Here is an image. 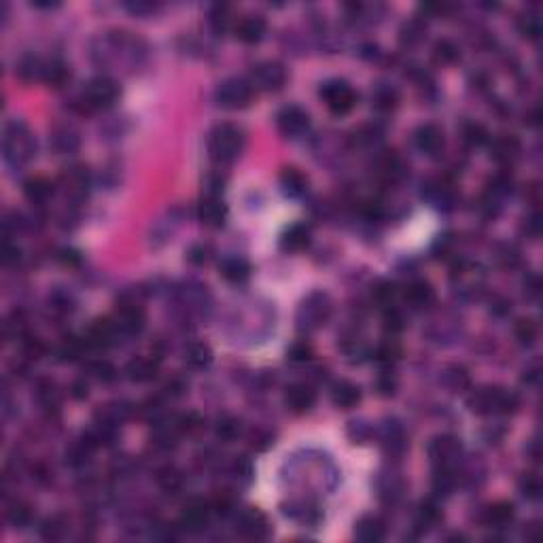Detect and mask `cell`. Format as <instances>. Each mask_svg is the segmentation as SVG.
Returning <instances> with one entry per match:
<instances>
[{"instance_id":"cell-1","label":"cell","mask_w":543,"mask_h":543,"mask_svg":"<svg viewBox=\"0 0 543 543\" xmlns=\"http://www.w3.org/2000/svg\"><path fill=\"white\" fill-rule=\"evenodd\" d=\"M244 151V132L234 124H219L208 136V153L216 164H232Z\"/></svg>"},{"instance_id":"cell-2","label":"cell","mask_w":543,"mask_h":543,"mask_svg":"<svg viewBox=\"0 0 543 543\" xmlns=\"http://www.w3.org/2000/svg\"><path fill=\"white\" fill-rule=\"evenodd\" d=\"M467 405L471 412L482 416L492 414H513L520 407V399L516 393L499 388V386H482L473 391L467 399Z\"/></svg>"},{"instance_id":"cell-3","label":"cell","mask_w":543,"mask_h":543,"mask_svg":"<svg viewBox=\"0 0 543 543\" xmlns=\"http://www.w3.org/2000/svg\"><path fill=\"white\" fill-rule=\"evenodd\" d=\"M5 159L11 166H24L28 164L37 153V140L30 132V128L24 122H11L5 130L3 140Z\"/></svg>"},{"instance_id":"cell-4","label":"cell","mask_w":543,"mask_h":543,"mask_svg":"<svg viewBox=\"0 0 543 543\" xmlns=\"http://www.w3.org/2000/svg\"><path fill=\"white\" fill-rule=\"evenodd\" d=\"M332 316V299L327 293H310L297 308L295 314V322H297V329L301 334H312L316 329H320L325 322L329 320Z\"/></svg>"},{"instance_id":"cell-5","label":"cell","mask_w":543,"mask_h":543,"mask_svg":"<svg viewBox=\"0 0 543 543\" xmlns=\"http://www.w3.org/2000/svg\"><path fill=\"white\" fill-rule=\"evenodd\" d=\"M255 98V89L249 83V79H225L216 85L214 89V100L221 108H228V111H240V108H247Z\"/></svg>"},{"instance_id":"cell-6","label":"cell","mask_w":543,"mask_h":543,"mask_svg":"<svg viewBox=\"0 0 543 543\" xmlns=\"http://www.w3.org/2000/svg\"><path fill=\"white\" fill-rule=\"evenodd\" d=\"M119 93L122 89L113 79L96 77L83 89V106L89 111H104V108H111L119 100Z\"/></svg>"},{"instance_id":"cell-7","label":"cell","mask_w":543,"mask_h":543,"mask_svg":"<svg viewBox=\"0 0 543 543\" xmlns=\"http://www.w3.org/2000/svg\"><path fill=\"white\" fill-rule=\"evenodd\" d=\"M320 98H322L325 106L338 117L348 115L357 106V91L346 81H340V79H332L327 83H322Z\"/></svg>"},{"instance_id":"cell-8","label":"cell","mask_w":543,"mask_h":543,"mask_svg":"<svg viewBox=\"0 0 543 543\" xmlns=\"http://www.w3.org/2000/svg\"><path fill=\"white\" fill-rule=\"evenodd\" d=\"M461 444L457 438L452 436H440L436 438L431 444H428V457H431V463L444 471H454L459 459H461Z\"/></svg>"},{"instance_id":"cell-9","label":"cell","mask_w":543,"mask_h":543,"mask_svg":"<svg viewBox=\"0 0 543 543\" xmlns=\"http://www.w3.org/2000/svg\"><path fill=\"white\" fill-rule=\"evenodd\" d=\"M249 83L259 91H278L287 83V68L280 62H261L251 70Z\"/></svg>"},{"instance_id":"cell-10","label":"cell","mask_w":543,"mask_h":543,"mask_svg":"<svg viewBox=\"0 0 543 543\" xmlns=\"http://www.w3.org/2000/svg\"><path fill=\"white\" fill-rule=\"evenodd\" d=\"M197 221L204 228L210 230H219L225 225L228 219V206L223 204V199L219 195H204L197 204Z\"/></svg>"},{"instance_id":"cell-11","label":"cell","mask_w":543,"mask_h":543,"mask_svg":"<svg viewBox=\"0 0 543 543\" xmlns=\"http://www.w3.org/2000/svg\"><path fill=\"white\" fill-rule=\"evenodd\" d=\"M276 126H278L280 134H284L287 138H299L308 132L310 117L299 106H284L276 115Z\"/></svg>"},{"instance_id":"cell-12","label":"cell","mask_w":543,"mask_h":543,"mask_svg":"<svg viewBox=\"0 0 543 543\" xmlns=\"http://www.w3.org/2000/svg\"><path fill=\"white\" fill-rule=\"evenodd\" d=\"M210 503H204L199 499H191L185 507H183V513H181V528L191 532V535H197V532H204L206 526H208V518H210Z\"/></svg>"},{"instance_id":"cell-13","label":"cell","mask_w":543,"mask_h":543,"mask_svg":"<svg viewBox=\"0 0 543 543\" xmlns=\"http://www.w3.org/2000/svg\"><path fill=\"white\" fill-rule=\"evenodd\" d=\"M113 322L122 336H136L145 327V312L138 303L130 301V303H124L117 308Z\"/></svg>"},{"instance_id":"cell-14","label":"cell","mask_w":543,"mask_h":543,"mask_svg":"<svg viewBox=\"0 0 543 543\" xmlns=\"http://www.w3.org/2000/svg\"><path fill=\"white\" fill-rule=\"evenodd\" d=\"M414 145L420 153L424 155H440L444 151V145H446V138H444V132L440 126L436 124H424L420 126L416 132H414Z\"/></svg>"},{"instance_id":"cell-15","label":"cell","mask_w":543,"mask_h":543,"mask_svg":"<svg viewBox=\"0 0 543 543\" xmlns=\"http://www.w3.org/2000/svg\"><path fill=\"white\" fill-rule=\"evenodd\" d=\"M238 530L242 537L247 539H255V541H261V539H268L270 537V522L268 518L259 511V509H247L238 516Z\"/></svg>"},{"instance_id":"cell-16","label":"cell","mask_w":543,"mask_h":543,"mask_svg":"<svg viewBox=\"0 0 543 543\" xmlns=\"http://www.w3.org/2000/svg\"><path fill=\"white\" fill-rule=\"evenodd\" d=\"M316 393L308 384H291L284 393V405L293 414H306L314 407Z\"/></svg>"},{"instance_id":"cell-17","label":"cell","mask_w":543,"mask_h":543,"mask_svg":"<svg viewBox=\"0 0 543 543\" xmlns=\"http://www.w3.org/2000/svg\"><path fill=\"white\" fill-rule=\"evenodd\" d=\"M266 30H268V24L263 18L259 15H247L242 18L236 26H234V32L238 37V41L247 43V45H255L259 43L263 37H266Z\"/></svg>"},{"instance_id":"cell-18","label":"cell","mask_w":543,"mask_h":543,"mask_svg":"<svg viewBox=\"0 0 543 543\" xmlns=\"http://www.w3.org/2000/svg\"><path fill=\"white\" fill-rule=\"evenodd\" d=\"M117 336H119V332L115 327L113 318H98V320L91 322L85 340H87L89 346H108V344L115 342Z\"/></svg>"},{"instance_id":"cell-19","label":"cell","mask_w":543,"mask_h":543,"mask_svg":"<svg viewBox=\"0 0 543 543\" xmlns=\"http://www.w3.org/2000/svg\"><path fill=\"white\" fill-rule=\"evenodd\" d=\"M332 401L340 410H353L361 401V388L348 380H340L332 386Z\"/></svg>"},{"instance_id":"cell-20","label":"cell","mask_w":543,"mask_h":543,"mask_svg":"<svg viewBox=\"0 0 543 543\" xmlns=\"http://www.w3.org/2000/svg\"><path fill=\"white\" fill-rule=\"evenodd\" d=\"M490 151H492V157H495L497 162H501V164H513V162L520 157V153H522V145H520V140H518L516 136L503 134V136H499V138L492 140Z\"/></svg>"},{"instance_id":"cell-21","label":"cell","mask_w":543,"mask_h":543,"mask_svg":"<svg viewBox=\"0 0 543 543\" xmlns=\"http://www.w3.org/2000/svg\"><path fill=\"white\" fill-rule=\"evenodd\" d=\"M386 535V526L378 516H365L355 526V537L363 543H378Z\"/></svg>"},{"instance_id":"cell-22","label":"cell","mask_w":543,"mask_h":543,"mask_svg":"<svg viewBox=\"0 0 543 543\" xmlns=\"http://www.w3.org/2000/svg\"><path fill=\"white\" fill-rule=\"evenodd\" d=\"M433 299H436V291H433V287L426 280H414L405 289V301L414 310L428 308L433 303Z\"/></svg>"},{"instance_id":"cell-23","label":"cell","mask_w":543,"mask_h":543,"mask_svg":"<svg viewBox=\"0 0 543 543\" xmlns=\"http://www.w3.org/2000/svg\"><path fill=\"white\" fill-rule=\"evenodd\" d=\"M280 189L287 197H301L308 191V176L297 168H284L280 174Z\"/></svg>"},{"instance_id":"cell-24","label":"cell","mask_w":543,"mask_h":543,"mask_svg":"<svg viewBox=\"0 0 543 543\" xmlns=\"http://www.w3.org/2000/svg\"><path fill=\"white\" fill-rule=\"evenodd\" d=\"M452 280L454 284L463 291V293H476L482 282H484V276L478 268L469 266V263H461L457 266V270L452 272Z\"/></svg>"},{"instance_id":"cell-25","label":"cell","mask_w":543,"mask_h":543,"mask_svg":"<svg viewBox=\"0 0 543 543\" xmlns=\"http://www.w3.org/2000/svg\"><path fill=\"white\" fill-rule=\"evenodd\" d=\"M159 372V365L157 361L149 359V357H136L132 359L128 365H126V376L132 380V382H151Z\"/></svg>"},{"instance_id":"cell-26","label":"cell","mask_w":543,"mask_h":543,"mask_svg":"<svg viewBox=\"0 0 543 543\" xmlns=\"http://www.w3.org/2000/svg\"><path fill=\"white\" fill-rule=\"evenodd\" d=\"M308 244H310V230L301 223L287 228L280 238V247L287 253H301L303 249H308Z\"/></svg>"},{"instance_id":"cell-27","label":"cell","mask_w":543,"mask_h":543,"mask_svg":"<svg viewBox=\"0 0 543 543\" xmlns=\"http://www.w3.org/2000/svg\"><path fill=\"white\" fill-rule=\"evenodd\" d=\"M130 416H132V405L126 401H113V403H106L102 410H98V422L108 424L113 428H117Z\"/></svg>"},{"instance_id":"cell-28","label":"cell","mask_w":543,"mask_h":543,"mask_svg":"<svg viewBox=\"0 0 543 543\" xmlns=\"http://www.w3.org/2000/svg\"><path fill=\"white\" fill-rule=\"evenodd\" d=\"M24 193L32 204H47L53 195V183L45 176H32L24 183Z\"/></svg>"},{"instance_id":"cell-29","label":"cell","mask_w":543,"mask_h":543,"mask_svg":"<svg viewBox=\"0 0 543 543\" xmlns=\"http://www.w3.org/2000/svg\"><path fill=\"white\" fill-rule=\"evenodd\" d=\"M221 276L230 282H244L251 276V263L242 257H228L221 263Z\"/></svg>"},{"instance_id":"cell-30","label":"cell","mask_w":543,"mask_h":543,"mask_svg":"<svg viewBox=\"0 0 543 543\" xmlns=\"http://www.w3.org/2000/svg\"><path fill=\"white\" fill-rule=\"evenodd\" d=\"M45 64L41 58L37 55H26L20 66H18V74L24 83H34V81H43L45 79Z\"/></svg>"},{"instance_id":"cell-31","label":"cell","mask_w":543,"mask_h":543,"mask_svg":"<svg viewBox=\"0 0 543 543\" xmlns=\"http://www.w3.org/2000/svg\"><path fill=\"white\" fill-rule=\"evenodd\" d=\"M516 516V509L509 501H499V503H492L488 509H486V522L495 528H503L507 526Z\"/></svg>"},{"instance_id":"cell-32","label":"cell","mask_w":543,"mask_h":543,"mask_svg":"<svg viewBox=\"0 0 543 543\" xmlns=\"http://www.w3.org/2000/svg\"><path fill=\"white\" fill-rule=\"evenodd\" d=\"M185 363L191 369H206L212 363V351L206 344L193 342L185 348Z\"/></svg>"},{"instance_id":"cell-33","label":"cell","mask_w":543,"mask_h":543,"mask_svg":"<svg viewBox=\"0 0 543 543\" xmlns=\"http://www.w3.org/2000/svg\"><path fill=\"white\" fill-rule=\"evenodd\" d=\"M240 433H242V422L238 418H234V416H228V414L221 416L219 420H216V424H214V436L219 438L221 442H225V444L238 440Z\"/></svg>"},{"instance_id":"cell-34","label":"cell","mask_w":543,"mask_h":543,"mask_svg":"<svg viewBox=\"0 0 543 543\" xmlns=\"http://www.w3.org/2000/svg\"><path fill=\"white\" fill-rule=\"evenodd\" d=\"M51 143L53 147L60 151V153H70L79 147V134L77 130H72L70 126H62V128H55L53 130V136H51Z\"/></svg>"},{"instance_id":"cell-35","label":"cell","mask_w":543,"mask_h":543,"mask_svg":"<svg viewBox=\"0 0 543 543\" xmlns=\"http://www.w3.org/2000/svg\"><path fill=\"white\" fill-rule=\"evenodd\" d=\"M208 24L216 34H223L232 28V9L228 5H214L208 13Z\"/></svg>"},{"instance_id":"cell-36","label":"cell","mask_w":543,"mask_h":543,"mask_svg":"<svg viewBox=\"0 0 543 543\" xmlns=\"http://www.w3.org/2000/svg\"><path fill=\"white\" fill-rule=\"evenodd\" d=\"M372 102H374V106L378 108V111L388 113V111H393V108L399 104V93L393 87H388V85H380L372 93Z\"/></svg>"},{"instance_id":"cell-37","label":"cell","mask_w":543,"mask_h":543,"mask_svg":"<svg viewBox=\"0 0 543 543\" xmlns=\"http://www.w3.org/2000/svg\"><path fill=\"white\" fill-rule=\"evenodd\" d=\"M66 532H68V526L62 516H51L41 524V537L45 541H60L66 537Z\"/></svg>"},{"instance_id":"cell-38","label":"cell","mask_w":543,"mask_h":543,"mask_svg":"<svg viewBox=\"0 0 543 543\" xmlns=\"http://www.w3.org/2000/svg\"><path fill=\"white\" fill-rule=\"evenodd\" d=\"M518 30H520V34H522L524 39H530V41L539 39V34H541V30H543L541 18H539L537 13H532V11H526L524 15L518 18Z\"/></svg>"},{"instance_id":"cell-39","label":"cell","mask_w":543,"mask_h":543,"mask_svg":"<svg viewBox=\"0 0 543 543\" xmlns=\"http://www.w3.org/2000/svg\"><path fill=\"white\" fill-rule=\"evenodd\" d=\"M7 520L15 526V528H26L32 522V507L24 501H15L9 509H7Z\"/></svg>"},{"instance_id":"cell-40","label":"cell","mask_w":543,"mask_h":543,"mask_svg":"<svg viewBox=\"0 0 543 543\" xmlns=\"http://www.w3.org/2000/svg\"><path fill=\"white\" fill-rule=\"evenodd\" d=\"M70 79V70L66 68V64L58 62V60H51L45 64V83L53 85V87H62L66 81Z\"/></svg>"},{"instance_id":"cell-41","label":"cell","mask_w":543,"mask_h":543,"mask_svg":"<svg viewBox=\"0 0 543 543\" xmlns=\"http://www.w3.org/2000/svg\"><path fill=\"white\" fill-rule=\"evenodd\" d=\"M442 518V511L436 503H422L418 509V518H416V526L420 530H428L431 526H436Z\"/></svg>"},{"instance_id":"cell-42","label":"cell","mask_w":543,"mask_h":543,"mask_svg":"<svg viewBox=\"0 0 543 543\" xmlns=\"http://www.w3.org/2000/svg\"><path fill=\"white\" fill-rule=\"evenodd\" d=\"M463 140L469 145V147H482L488 143V130L482 126V124H476V122H467L463 126Z\"/></svg>"},{"instance_id":"cell-43","label":"cell","mask_w":543,"mask_h":543,"mask_svg":"<svg viewBox=\"0 0 543 543\" xmlns=\"http://www.w3.org/2000/svg\"><path fill=\"white\" fill-rule=\"evenodd\" d=\"M85 346H89V344H87V340L66 338V340L60 344V348H58V357H60L62 361H77V359L83 355Z\"/></svg>"},{"instance_id":"cell-44","label":"cell","mask_w":543,"mask_h":543,"mask_svg":"<svg viewBox=\"0 0 543 543\" xmlns=\"http://www.w3.org/2000/svg\"><path fill=\"white\" fill-rule=\"evenodd\" d=\"M539 336V329H537V322L530 320V318H520L516 322V338L522 346H532L535 340Z\"/></svg>"},{"instance_id":"cell-45","label":"cell","mask_w":543,"mask_h":543,"mask_svg":"<svg viewBox=\"0 0 543 543\" xmlns=\"http://www.w3.org/2000/svg\"><path fill=\"white\" fill-rule=\"evenodd\" d=\"M433 55H436V62H438V64H454V62L459 60L461 51H459V47H457L452 41L444 39V41H438V43H436Z\"/></svg>"},{"instance_id":"cell-46","label":"cell","mask_w":543,"mask_h":543,"mask_svg":"<svg viewBox=\"0 0 543 543\" xmlns=\"http://www.w3.org/2000/svg\"><path fill=\"white\" fill-rule=\"evenodd\" d=\"M157 484L166 490V492H178L183 488V476L178 469L174 467H164L159 473H157Z\"/></svg>"},{"instance_id":"cell-47","label":"cell","mask_w":543,"mask_h":543,"mask_svg":"<svg viewBox=\"0 0 543 543\" xmlns=\"http://www.w3.org/2000/svg\"><path fill=\"white\" fill-rule=\"evenodd\" d=\"M89 376L100 380V382H113L117 378V369L108 363V361H93L89 367H87Z\"/></svg>"},{"instance_id":"cell-48","label":"cell","mask_w":543,"mask_h":543,"mask_svg":"<svg viewBox=\"0 0 543 543\" xmlns=\"http://www.w3.org/2000/svg\"><path fill=\"white\" fill-rule=\"evenodd\" d=\"M422 34H424V24L420 20H412L407 22L403 28H401V43L403 45H416L422 41Z\"/></svg>"},{"instance_id":"cell-49","label":"cell","mask_w":543,"mask_h":543,"mask_svg":"<svg viewBox=\"0 0 543 543\" xmlns=\"http://www.w3.org/2000/svg\"><path fill=\"white\" fill-rule=\"evenodd\" d=\"M426 197L436 204V206H448L452 202V193L446 185L438 183V185H426Z\"/></svg>"},{"instance_id":"cell-50","label":"cell","mask_w":543,"mask_h":543,"mask_svg":"<svg viewBox=\"0 0 543 543\" xmlns=\"http://www.w3.org/2000/svg\"><path fill=\"white\" fill-rule=\"evenodd\" d=\"M399 355H401V351H399V346L395 344V342H384V344H380L378 348H376V361L378 363H382V365H393L397 359H399Z\"/></svg>"},{"instance_id":"cell-51","label":"cell","mask_w":543,"mask_h":543,"mask_svg":"<svg viewBox=\"0 0 543 543\" xmlns=\"http://www.w3.org/2000/svg\"><path fill=\"white\" fill-rule=\"evenodd\" d=\"M520 490H522V495H524L526 499L537 501V499L541 497L543 486H541V480H539L535 473H526V476L520 480Z\"/></svg>"},{"instance_id":"cell-52","label":"cell","mask_w":543,"mask_h":543,"mask_svg":"<svg viewBox=\"0 0 543 543\" xmlns=\"http://www.w3.org/2000/svg\"><path fill=\"white\" fill-rule=\"evenodd\" d=\"M210 509L219 516H230L234 509V497L230 492H219L210 501Z\"/></svg>"},{"instance_id":"cell-53","label":"cell","mask_w":543,"mask_h":543,"mask_svg":"<svg viewBox=\"0 0 543 543\" xmlns=\"http://www.w3.org/2000/svg\"><path fill=\"white\" fill-rule=\"evenodd\" d=\"M287 355H289V361H293V363H306L312 359V346L308 342H295Z\"/></svg>"},{"instance_id":"cell-54","label":"cell","mask_w":543,"mask_h":543,"mask_svg":"<svg viewBox=\"0 0 543 543\" xmlns=\"http://www.w3.org/2000/svg\"><path fill=\"white\" fill-rule=\"evenodd\" d=\"M39 397L43 399V403H45L47 407H51V405H58V401H60L58 386H55L53 382H43V384L39 386Z\"/></svg>"},{"instance_id":"cell-55","label":"cell","mask_w":543,"mask_h":543,"mask_svg":"<svg viewBox=\"0 0 543 543\" xmlns=\"http://www.w3.org/2000/svg\"><path fill=\"white\" fill-rule=\"evenodd\" d=\"M187 259H189L193 266H204V263H208V259H210V249H208L206 244H195V247L189 249Z\"/></svg>"},{"instance_id":"cell-56","label":"cell","mask_w":543,"mask_h":543,"mask_svg":"<svg viewBox=\"0 0 543 543\" xmlns=\"http://www.w3.org/2000/svg\"><path fill=\"white\" fill-rule=\"evenodd\" d=\"M384 329L391 332V336H393V334H399V332L403 329V316H401L397 310H388V312L384 314Z\"/></svg>"},{"instance_id":"cell-57","label":"cell","mask_w":543,"mask_h":543,"mask_svg":"<svg viewBox=\"0 0 543 543\" xmlns=\"http://www.w3.org/2000/svg\"><path fill=\"white\" fill-rule=\"evenodd\" d=\"M395 295H397V289H395V284H391V282H380L378 289H376V299H378L380 303H384V306H388V303L395 299Z\"/></svg>"},{"instance_id":"cell-58","label":"cell","mask_w":543,"mask_h":543,"mask_svg":"<svg viewBox=\"0 0 543 543\" xmlns=\"http://www.w3.org/2000/svg\"><path fill=\"white\" fill-rule=\"evenodd\" d=\"M524 232L530 236V238H539V234H541V216L537 214V212H532L528 219H526V223H524Z\"/></svg>"},{"instance_id":"cell-59","label":"cell","mask_w":543,"mask_h":543,"mask_svg":"<svg viewBox=\"0 0 543 543\" xmlns=\"http://www.w3.org/2000/svg\"><path fill=\"white\" fill-rule=\"evenodd\" d=\"M126 9L134 15H151V13L157 11V5H153V3H128Z\"/></svg>"},{"instance_id":"cell-60","label":"cell","mask_w":543,"mask_h":543,"mask_svg":"<svg viewBox=\"0 0 543 543\" xmlns=\"http://www.w3.org/2000/svg\"><path fill=\"white\" fill-rule=\"evenodd\" d=\"M3 261H5L7 266H11V263H18V261H20V249H18V247H9V244H5V255H3Z\"/></svg>"},{"instance_id":"cell-61","label":"cell","mask_w":543,"mask_h":543,"mask_svg":"<svg viewBox=\"0 0 543 543\" xmlns=\"http://www.w3.org/2000/svg\"><path fill=\"white\" fill-rule=\"evenodd\" d=\"M378 388L382 391V395H393V391H395V382L391 380V376H388V374L380 378V382H378Z\"/></svg>"},{"instance_id":"cell-62","label":"cell","mask_w":543,"mask_h":543,"mask_svg":"<svg viewBox=\"0 0 543 543\" xmlns=\"http://www.w3.org/2000/svg\"><path fill=\"white\" fill-rule=\"evenodd\" d=\"M72 397H74V399H83V397H87V384H85L83 380H79V382H74V384H72Z\"/></svg>"},{"instance_id":"cell-63","label":"cell","mask_w":543,"mask_h":543,"mask_svg":"<svg viewBox=\"0 0 543 543\" xmlns=\"http://www.w3.org/2000/svg\"><path fill=\"white\" fill-rule=\"evenodd\" d=\"M32 7H37V9H51V7H58V3H45V0H34Z\"/></svg>"}]
</instances>
